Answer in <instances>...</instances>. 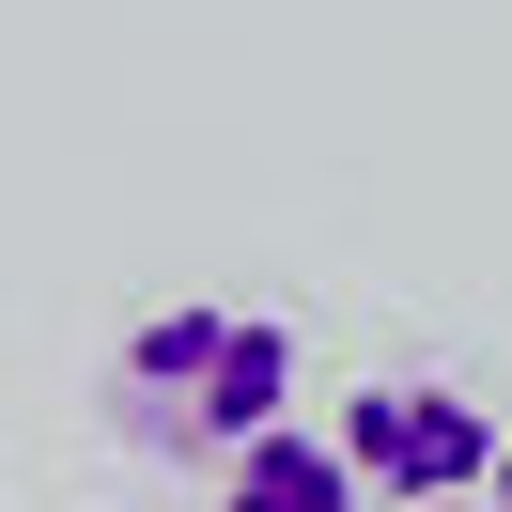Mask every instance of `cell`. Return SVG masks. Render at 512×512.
I'll return each instance as SVG.
<instances>
[{"mask_svg": "<svg viewBox=\"0 0 512 512\" xmlns=\"http://www.w3.org/2000/svg\"><path fill=\"white\" fill-rule=\"evenodd\" d=\"M295 404V326L249 311V295H187V311H140L109 342V419L140 450H264Z\"/></svg>", "mask_w": 512, "mask_h": 512, "instance_id": "cell-1", "label": "cell"}, {"mask_svg": "<svg viewBox=\"0 0 512 512\" xmlns=\"http://www.w3.org/2000/svg\"><path fill=\"white\" fill-rule=\"evenodd\" d=\"M342 450H357V481H373V497H404V512L497 497V466H512V435L466 404V388H435V373H373V388L342 404Z\"/></svg>", "mask_w": 512, "mask_h": 512, "instance_id": "cell-2", "label": "cell"}, {"mask_svg": "<svg viewBox=\"0 0 512 512\" xmlns=\"http://www.w3.org/2000/svg\"><path fill=\"white\" fill-rule=\"evenodd\" d=\"M357 497H373L357 450L311 435V419H280L264 450H233V466H218V512H357Z\"/></svg>", "mask_w": 512, "mask_h": 512, "instance_id": "cell-3", "label": "cell"}, {"mask_svg": "<svg viewBox=\"0 0 512 512\" xmlns=\"http://www.w3.org/2000/svg\"><path fill=\"white\" fill-rule=\"evenodd\" d=\"M435 512H497V497H435Z\"/></svg>", "mask_w": 512, "mask_h": 512, "instance_id": "cell-4", "label": "cell"}, {"mask_svg": "<svg viewBox=\"0 0 512 512\" xmlns=\"http://www.w3.org/2000/svg\"><path fill=\"white\" fill-rule=\"evenodd\" d=\"M497 512H512V466H497Z\"/></svg>", "mask_w": 512, "mask_h": 512, "instance_id": "cell-5", "label": "cell"}]
</instances>
